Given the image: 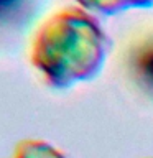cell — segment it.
Returning <instances> with one entry per match:
<instances>
[{
	"instance_id": "obj_3",
	"label": "cell",
	"mask_w": 153,
	"mask_h": 158,
	"mask_svg": "<svg viewBox=\"0 0 153 158\" xmlns=\"http://www.w3.org/2000/svg\"><path fill=\"white\" fill-rule=\"evenodd\" d=\"M10 158H66V156L48 142L23 140L15 147Z\"/></svg>"
},
{
	"instance_id": "obj_1",
	"label": "cell",
	"mask_w": 153,
	"mask_h": 158,
	"mask_svg": "<svg viewBox=\"0 0 153 158\" xmlns=\"http://www.w3.org/2000/svg\"><path fill=\"white\" fill-rule=\"evenodd\" d=\"M107 38L99 23L81 8L68 7L39 25L30 46V61L44 82L66 89L101 71Z\"/></svg>"
},
{
	"instance_id": "obj_2",
	"label": "cell",
	"mask_w": 153,
	"mask_h": 158,
	"mask_svg": "<svg viewBox=\"0 0 153 158\" xmlns=\"http://www.w3.org/2000/svg\"><path fill=\"white\" fill-rule=\"evenodd\" d=\"M128 76L135 86L153 97V36L135 43L127 54Z\"/></svg>"
},
{
	"instance_id": "obj_4",
	"label": "cell",
	"mask_w": 153,
	"mask_h": 158,
	"mask_svg": "<svg viewBox=\"0 0 153 158\" xmlns=\"http://www.w3.org/2000/svg\"><path fill=\"white\" fill-rule=\"evenodd\" d=\"M82 7L105 15H114L130 7H150L153 0H76Z\"/></svg>"
},
{
	"instance_id": "obj_5",
	"label": "cell",
	"mask_w": 153,
	"mask_h": 158,
	"mask_svg": "<svg viewBox=\"0 0 153 158\" xmlns=\"http://www.w3.org/2000/svg\"><path fill=\"white\" fill-rule=\"evenodd\" d=\"M23 0H0V20L10 17Z\"/></svg>"
}]
</instances>
